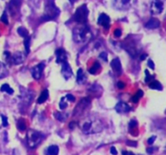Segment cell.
<instances>
[{
  "instance_id": "1",
  "label": "cell",
  "mask_w": 166,
  "mask_h": 155,
  "mask_svg": "<svg viewBox=\"0 0 166 155\" xmlns=\"http://www.w3.org/2000/svg\"><path fill=\"white\" fill-rule=\"evenodd\" d=\"M103 123L95 117H88L81 123V130L85 134H94L101 132Z\"/></svg>"
},
{
  "instance_id": "2",
  "label": "cell",
  "mask_w": 166,
  "mask_h": 155,
  "mask_svg": "<svg viewBox=\"0 0 166 155\" xmlns=\"http://www.w3.org/2000/svg\"><path fill=\"white\" fill-rule=\"evenodd\" d=\"M73 40L76 43H84L92 38V32L89 27L85 24L78 26L73 29Z\"/></svg>"
},
{
  "instance_id": "3",
  "label": "cell",
  "mask_w": 166,
  "mask_h": 155,
  "mask_svg": "<svg viewBox=\"0 0 166 155\" xmlns=\"http://www.w3.org/2000/svg\"><path fill=\"white\" fill-rule=\"evenodd\" d=\"M60 13L59 9L56 7L54 0H48L47 3L45 8V13L44 16L41 17V20L43 21H51L57 18Z\"/></svg>"
},
{
  "instance_id": "4",
  "label": "cell",
  "mask_w": 166,
  "mask_h": 155,
  "mask_svg": "<svg viewBox=\"0 0 166 155\" xmlns=\"http://www.w3.org/2000/svg\"><path fill=\"white\" fill-rule=\"evenodd\" d=\"M43 139V135L38 131L29 129L27 132V143L29 148H36Z\"/></svg>"
},
{
  "instance_id": "5",
  "label": "cell",
  "mask_w": 166,
  "mask_h": 155,
  "mask_svg": "<svg viewBox=\"0 0 166 155\" xmlns=\"http://www.w3.org/2000/svg\"><path fill=\"white\" fill-rule=\"evenodd\" d=\"M89 9L85 4L81 5L80 7H79L75 11L73 19L75 22H77L79 24H86L87 21H88V16H89Z\"/></svg>"
},
{
  "instance_id": "6",
  "label": "cell",
  "mask_w": 166,
  "mask_h": 155,
  "mask_svg": "<svg viewBox=\"0 0 166 155\" xmlns=\"http://www.w3.org/2000/svg\"><path fill=\"white\" fill-rule=\"evenodd\" d=\"M4 55L7 57V60H10L11 64H13L15 65H19V64L24 63V61L25 60V57H26L25 54L21 51H17L12 55H10L8 51H5Z\"/></svg>"
},
{
  "instance_id": "7",
  "label": "cell",
  "mask_w": 166,
  "mask_h": 155,
  "mask_svg": "<svg viewBox=\"0 0 166 155\" xmlns=\"http://www.w3.org/2000/svg\"><path fill=\"white\" fill-rule=\"evenodd\" d=\"M134 0H113L115 8L122 11H126L132 7Z\"/></svg>"
},
{
  "instance_id": "8",
  "label": "cell",
  "mask_w": 166,
  "mask_h": 155,
  "mask_svg": "<svg viewBox=\"0 0 166 155\" xmlns=\"http://www.w3.org/2000/svg\"><path fill=\"white\" fill-rule=\"evenodd\" d=\"M17 33L22 37H24V45L26 50V53L28 54L30 50V37L28 35V31L25 27H20L17 29Z\"/></svg>"
},
{
  "instance_id": "9",
  "label": "cell",
  "mask_w": 166,
  "mask_h": 155,
  "mask_svg": "<svg viewBox=\"0 0 166 155\" xmlns=\"http://www.w3.org/2000/svg\"><path fill=\"white\" fill-rule=\"evenodd\" d=\"M164 0H153L151 4V12L153 15L160 14L164 10Z\"/></svg>"
},
{
  "instance_id": "10",
  "label": "cell",
  "mask_w": 166,
  "mask_h": 155,
  "mask_svg": "<svg viewBox=\"0 0 166 155\" xmlns=\"http://www.w3.org/2000/svg\"><path fill=\"white\" fill-rule=\"evenodd\" d=\"M90 104V99L88 98H83L82 100H80V102L78 103V105L76 106V107L74 110V114H79L81 111H83L84 110L86 109Z\"/></svg>"
},
{
  "instance_id": "11",
  "label": "cell",
  "mask_w": 166,
  "mask_h": 155,
  "mask_svg": "<svg viewBox=\"0 0 166 155\" xmlns=\"http://www.w3.org/2000/svg\"><path fill=\"white\" fill-rule=\"evenodd\" d=\"M44 68H45V64H44L43 63H41V64H39L38 65L33 67V68L31 69V73H32V76H33L34 79L39 80V79L41 77Z\"/></svg>"
},
{
  "instance_id": "12",
  "label": "cell",
  "mask_w": 166,
  "mask_h": 155,
  "mask_svg": "<svg viewBox=\"0 0 166 155\" xmlns=\"http://www.w3.org/2000/svg\"><path fill=\"white\" fill-rule=\"evenodd\" d=\"M72 69H71L70 64L67 62L62 63V75L65 78V80H68L72 76Z\"/></svg>"
},
{
  "instance_id": "13",
  "label": "cell",
  "mask_w": 166,
  "mask_h": 155,
  "mask_svg": "<svg viewBox=\"0 0 166 155\" xmlns=\"http://www.w3.org/2000/svg\"><path fill=\"white\" fill-rule=\"evenodd\" d=\"M123 48L127 51L128 54L132 57H135L138 55V50H137L135 44L133 41H130V42H127L126 44H125L123 46Z\"/></svg>"
},
{
  "instance_id": "14",
  "label": "cell",
  "mask_w": 166,
  "mask_h": 155,
  "mask_svg": "<svg viewBox=\"0 0 166 155\" xmlns=\"http://www.w3.org/2000/svg\"><path fill=\"white\" fill-rule=\"evenodd\" d=\"M98 25H101L105 29H109V25H110V18L109 16H107L106 14L101 13L98 17L97 21Z\"/></svg>"
},
{
  "instance_id": "15",
  "label": "cell",
  "mask_w": 166,
  "mask_h": 155,
  "mask_svg": "<svg viewBox=\"0 0 166 155\" xmlns=\"http://www.w3.org/2000/svg\"><path fill=\"white\" fill-rule=\"evenodd\" d=\"M21 2H22L21 0H11V2H9V10L12 16L17 14L19 12L21 8Z\"/></svg>"
},
{
  "instance_id": "16",
  "label": "cell",
  "mask_w": 166,
  "mask_h": 155,
  "mask_svg": "<svg viewBox=\"0 0 166 155\" xmlns=\"http://www.w3.org/2000/svg\"><path fill=\"white\" fill-rule=\"evenodd\" d=\"M55 55H56V63L57 64H60V63L62 64L64 62H66L67 55H66V53L64 49L58 48L55 51Z\"/></svg>"
},
{
  "instance_id": "17",
  "label": "cell",
  "mask_w": 166,
  "mask_h": 155,
  "mask_svg": "<svg viewBox=\"0 0 166 155\" xmlns=\"http://www.w3.org/2000/svg\"><path fill=\"white\" fill-rule=\"evenodd\" d=\"M110 65H111V68L117 76H120L122 74V64H121L120 60L119 58H115L112 60Z\"/></svg>"
},
{
  "instance_id": "18",
  "label": "cell",
  "mask_w": 166,
  "mask_h": 155,
  "mask_svg": "<svg viewBox=\"0 0 166 155\" xmlns=\"http://www.w3.org/2000/svg\"><path fill=\"white\" fill-rule=\"evenodd\" d=\"M115 110L119 113H126V112L130 111V107L126 103L120 102V103H119L115 106Z\"/></svg>"
},
{
  "instance_id": "19",
  "label": "cell",
  "mask_w": 166,
  "mask_h": 155,
  "mask_svg": "<svg viewBox=\"0 0 166 155\" xmlns=\"http://www.w3.org/2000/svg\"><path fill=\"white\" fill-rule=\"evenodd\" d=\"M145 26L146 28H148V29H157V28H159L160 26V22L157 19L152 18L147 22Z\"/></svg>"
},
{
  "instance_id": "20",
  "label": "cell",
  "mask_w": 166,
  "mask_h": 155,
  "mask_svg": "<svg viewBox=\"0 0 166 155\" xmlns=\"http://www.w3.org/2000/svg\"><path fill=\"white\" fill-rule=\"evenodd\" d=\"M77 83L79 84H84V83L86 82L87 80V76L86 75L84 74V71H83L82 68H80L77 72Z\"/></svg>"
},
{
  "instance_id": "21",
  "label": "cell",
  "mask_w": 166,
  "mask_h": 155,
  "mask_svg": "<svg viewBox=\"0 0 166 155\" xmlns=\"http://www.w3.org/2000/svg\"><path fill=\"white\" fill-rule=\"evenodd\" d=\"M49 98V91H48L47 89H44L43 91L41 92V95L37 99V103L39 104H41V103H45L46 100H47V98Z\"/></svg>"
},
{
  "instance_id": "22",
  "label": "cell",
  "mask_w": 166,
  "mask_h": 155,
  "mask_svg": "<svg viewBox=\"0 0 166 155\" xmlns=\"http://www.w3.org/2000/svg\"><path fill=\"white\" fill-rule=\"evenodd\" d=\"M58 146L51 145L46 150V155H58Z\"/></svg>"
},
{
  "instance_id": "23",
  "label": "cell",
  "mask_w": 166,
  "mask_h": 155,
  "mask_svg": "<svg viewBox=\"0 0 166 155\" xmlns=\"http://www.w3.org/2000/svg\"><path fill=\"white\" fill-rule=\"evenodd\" d=\"M149 88L152 89H157V90H162L163 87H162L161 84L157 81V80H154L149 84Z\"/></svg>"
},
{
  "instance_id": "24",
  "label": "cell",
  "mask_w": 166,
  "mask_h": 155,
  "mask_svg": "<svg viewBox=\"0 0 166 155\" xmlns=\"http://www.w3.org/2000/svg\"><path fill=\"white\" fill-rule=\"evenodd\" d=\"M143 92L142 91L141 89H139V90L137 91L136 94H134V95L132 97L131 101L134 103H137L139 101V99L143 97Z\"/></svg>"
},
{
  "instance_id": "25",
  "label": "cell",
  "mask_w": 166,
  "mask_h": 155,
  "mask_svg": "<svg viewBox=\"0 0 166 155\" xmlns=\"http://www.w3.org/2000/svg\"><path fill=\"white\" fill-rule=\"evenodd\" d=\"M7 69L4 64L0 62V79L5 77L7 76Z\"/></svg>"
},
{
  "instance_id": "26",
  "label": "cell",
  "mask_w": 166,
  "mask_h": 155,
  "mask_svg": "<svg viewBox=\"0 0 166 155\" xmlns=\"http://www.w3.org/2000/svg\"><path fill=\"white\" fill-rule=\"evenodd\" d=\"M55 116L58 120L61 121V122H64L66 119V118H67V114L57 111L55 113Z\"/></svg>"
},
{
  "instance_id": "27",
  "label": "cell",
  "mask_w": 166,
  "mask_h": 155,
  "mask_svg": "<svg viewBox=\"0 0 166 155\" xmlns=\"http://www.w3.org/2000/svg\"><path fill=\"white\" fill-rule=\"evenodd\" d=\"M0 90H1L2 92H6V93H7L8 94H13V93H14L13 89H12V88H11V87H10L7 84H2V87H1V89H0Z\"/></svg>"
},
{
  "instance_id": "28",
  "label": "cell",
  "mask_w": 166,
  "mask_h": 155,
  "mask_svg": "<svg viewBox=\"0 0 166 155\" xmlns=\"http://www.w3.org/2000/svg\"><path fill=\"white\" fill-rule=\"evenodd\" d=\"M100 64H99V62L96 61L95 63L93 64V65H92V67L91 68L89 69V73H91V74H95L96 72H97L98 69H100Z\"/></svg>"
},
{
  "instance_id": "29",
  "label": "cell",
  "mask_w": 166,
  "mask_h": 155,
  "mask_svg": "<svg viewBox=\"0 0 166 155\" xmlns=\"http://www.w3.org/2000/svg\"><path fill=\"white\" fill-rule=\"evenodd\" d=\"M17 128L21 132H23L26 129V124H25V121L24 119H19L18 122H17Z\"/></svg>"
},
{
  "instance_id": "30",
  "label": "cell",
  "mask_w": 166,
  "mask_h": 155,
  "mask_svg": "<svg viewBox=\"0 0 166 155\" xmlns=\"http://www.w3.org/2000/svg\"><path fill=\"white\" fill-rule=\"evenodd\" d=\"M1 21H2V23H4L5 25H8V18H7V12H4L2 13V16H1Z\"/></svg>"
},
{
  "instance_id": "31",
  "label": "cell",
  "mask_w": 166,
  "mask_h": 155,
  "mask_svg": "<svg viewBox=\"0 0 166 155\" xmlns=\"http://www.w3.org/2000/svg\"><path fill=\"white\" fill-rule=\"evenodd\" d=\"M59 107L61 110H65L67 107V104L64 102V98H62L61 99V102H60L59 103Z\"/></svg>"
},
{
  "instance_id": "32",
  "label": "cell",
  "mask_w": 166,
  "mask_h": 155,
  "mask_svg": "<svg viewBox=\"0 0 166 155\" xmlns=\"http://www.w3.org/2000/svg\"><path fill=\"white\" fill-rule=\"evenodd\" d=\"M145 74H146V78H145V82L148 83L150 81V80L153 78V76L150 75V73L148 70H145Z\"/></svg>"
},
{
  "instance_id": "33",
  "label": "cell",
  "mask_w": 166,
  "mask_h": 155,
  "mask_svg": "<svg viewBox=\"0 0 166 155\" xmlns=\"http://www.w3.org/2000/svg\"><path fill=\"white\" fill-rule=\"evenodd\" d=\"M1 118H2V126L3 127H7V125H8V121H7V118L6 116H4V115H1Z\"/></svg>"
},
{
  "instance_id": "34",
  "label": "cell",
  "mask_w": 166,
  "mask_h": 155,
  "mask_svg": "<svg viewBox=\"0 0 166 155\" xmlns=\"http://www.w3.org/2000/svg\"><path fill=\"white\" fill-rule=\"evenodd\" d=\"M99 56H100V58H101L104 61L106 62L107 60H108V55H107L106 52H101Z\"/></svg>"
},
{
  "instance_id": "35",
  "label": "cell",
  "mask_w": 166,
  "mask_h": 155,
  "mask_svg": "<svg viewBox=\"0 0 166 155\" xmlns=\"http://www.w3.org/2000/svg\"><path fill=\"white\" fill-rule=\"evenodd\" d=\"M137 127V122L135 120H131L129 123V128L130 129H132V128H135Z\"/></svg>"
},
{
  "instance_id": "36",
  "label": "cell",
  "mask_w": 166,
  "mask_h": 155,
  "mask_svg": "<svg viewBox=\"0 0 166 155\" xmlns=\"http://www.w3.org/2000/svg\"><path fill=\"white\" fill-rule=\"evenodd\" d=\"M114 35L116 37H121V35H122V31H121V29H117L114 30Z\"/></svg>"
},
{
  "instance_id": "37",
  "label": "cell",
  "mask_w": 166,
  "mask_h": 155,
  "mask_svg": "<svg viewBox=\"0 0 166 155\" xmlns=\"http://www.w3.org/2000/svg\"><path fill=\"white\" fill-rule=\"evenodd\" d=\"M65 98H66L67 100L70 101V102H75V98L72 95V94H67Z\"/></svg>"
},
{
  "instance_id": "38",
  "label": "cell",
  "mask_w": 166,
  "mask_h": 155,
  "mask_svg": "<svg viewBox=\"0 0 166 155\" xmlns=\"http://www.w3.org/2000/svg\"><path fill=\"white\" fill-rule=\"evenodd\" d=\"M125 86H126V84L124 82H123V81H119V82L118 83V87H119V89H123L125 88Z\"/></svg>"
},
{
  "instance_id": "39",
  "label": "cell",
  "mask_w": 166,
  "mask_h": 155,
  "mask_svg": "<svg viewBox=\"0 0 166 155\" xmlns=\"http://www.w3.org/2000/svg\"><path fill=\"white\" fill-rule=\"evenodd\" d=\"M148 66H149V68H152V69L155 68L154 63H153V62L152 61V60H148Z\"/></svg>"
},
{
  "instance_id": "40",
  "label": "cell",
  "mask_w": 166,
  "mask_h": 155,
  "mask_svg": "<svg viewBox=\"0 0 166 155\" xmlns=\"http://www.w3.org/2000/svg\"><path fill=\"white\" fill-rule=\"evenodd\" d=\"M155 140H156V137H155V136L154 137H150V138L148 140V143L149 144V145H152V144L155 141Z\"/></svg>"
},
{
  "instance_id": "41",
  "label": "cell",
  "mask_w": 166,
  "mask_h": 155,
  "mask_svg": "<svg viewBox=\"0 0 166 155\" xmlns=\"http://www.w3.org/2000/svg\"><path fill=\"white\" fill-rule=\"evenodd\" d=\"M110 153L113 155H117L118 154V151H117V149L114 148V147H112V148L110 149Z\"/></svg>"
},
{
  "instance_id": "42",
  "label": "cell",
  "mask_w": 166,
  "mask_h": 155,
  "mask_svg": "<svg viewBox=\"0 0 166 155\" xmlns=\"http://www.w3.org/2000/svg\"><path fill=\"white\" fill-rule=\"evenodd\" d=\"M123 155H135L134 153L130 152V151H123Z\"/></svg>"
},
{
  "instance_id": "43",
  "label": "cell",
  "mask_w": 166,
  "mask_h": 155,
  "mask_svg": "<svg viewBox=\"0 0 166 155\" xmlns=\"http://www.w3.org/2000/svg\"><path fill=\"white\" fill-rule=\"evenodd\" d=\"M147 57H148V55H146V54H143V55H142L141 56H140V60H144Z\"/></svg>"
},
{
  "instance_id": "44",
  "label": "cell",
  "mask_w": 166,
  "mask_h": 155,
  "mask_svg": "<svg viewBox=\"0 0 166 155\" xmlns=\"http://www.w3.org/2000/svg\"><path fill=\"white\" fill-rule=\"evenodd\" d=\"M153 148H149L147 149V152H148V153H153Z\"/></svg>"
},
{
  "instance_id": "45",
  "label": "cell",
  "mask_w": 166,
  "mask_h": 155,
  "mask_svg": "<svg viewBox=\"0 0 166 155\" xmlns=\"http://www.w3.org/2000/svg\"><path fill=\"white\" fill-rule=\"evenodd\" d=\"M69 1H70V2H71V3H74V2H76V1H77V0H69Z\"/></svg>"
}]
</instances>
